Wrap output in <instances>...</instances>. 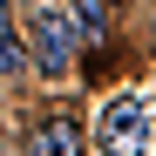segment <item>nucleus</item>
<instances>
[{
    "label": "nucleus",
    "instance_id": "nucleus-4",
    "mask_svg": "<svg viewBox=\"0 0 156 156\" xmlns=\"http://www.w3.org/2000/svg\"><path fill=\"white\" fill-rule=\"evenodd\" d=\"M75 27H82L88 41L109 34V0H75Z\"/></svg>",
    "mask_w": 156,
    "mask_h": 156
},
{
    "label": "nucleus",
    "instance_id": "nucleus-2",
    "mask_svg": "<svg viewBox=\"0 0 156 156\" xmlns=\"http://www.w3.org/2000/svg\"><path fill=\"white\" fill-rule=\"evenodd\" d=\"M75 34H82V27H75L68 14H55V7H41V14H34V55H41V68H48V75H61V68H68Z\"/></svg>",
    "mask_w": 156,
    "mask_h": 156
},
{
    "label": "nucleus",
    "instance_id": "nucleus-5",
    "mask_svg": "<svg viewBox=\"0 0 156 156\" xmlns=\"http://www.w3.org/2000/svg\"><path fill=\"white\" fill-rule=\"evenodd\" d=\"M20 68V34H14V7H0V75Z\"/></svg>",
    "mask_w": 156,
    "mask_h": 156
},
{
    "label": "nucleus",
    "instance_id": "nucleus-1",
    "mask_svg": "<svg viewBox=\"0 0 156 156\" xmlns=\"http://www.w3.org/2000/svg\"><path fill=\"white\" fill-rule=\"evenodd\" d=\"M143 136H149V102L143 95H115L109 109H102V122H95V143L109 156H129Z\"/></svg>",
    "mask_w": 156,
    "mask_h": 156
},
{
    "label": "nucleus",
    "instance_id": "nucleus-3",
    "mask_svg": "<svg viewBox=\"0 0 156 156\" xmlns=\"http://www.w3.org/2000/svg\"><path fill=\"white\" fill-rule=\"evenodd\" d=\"M27 156H82V129H75L68 115L41 122V129H34V143H27Z\"/></svg>",
    "mask_w": 156,
    "mask_h": 156
}]
</instances>
